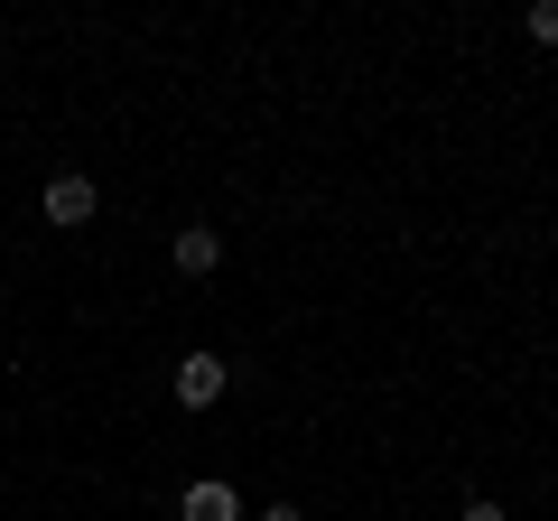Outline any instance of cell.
Returning a JSON list of instances; mask_svg holds the SVG:
<instances>
[{"label":"cell","mask_w":558,"mask_h":521,"mask_svg":"<svg viewBox=\"0 0 558 521\" xmlns=\"http://www.w3.org/2000/svg\"><path fill=\"white\" fill-rule=\"evenodd\" d=\"M38 215H47V223H57V233H84V223H94V215H102V186H94V178H84V168H57V178H47V186H38Z\"/></svg>","instance_id":"cell-1"},{"label":"cell","mask_w":558,"mask_h":521,"mask_svg":"<svg viewBox=\"0 0 558 521\" xmlns=\"http://www.w3.org/2000/svg\"><path fill=\"white\" fill-rule=\"evenodd\" d=\"M168 391H178V410H215L223 391H233V363H223V354H205V344H196V354H178Z\"/></svg>","instance_id":"cell-2"},{"label":"cell","mask_w":558,"mask_h":521,"mask_svg":"<svg viewBox=\"0 0 558 521\" xmlns=\"http://www.w3.org/2000/svg\"><path fill=\"white\" fill-rule=\"evenodd\" d=\"M168 260H178V280H215V270H223V233H215V223H178Z\"/></svg>","instance_id":"cell-3"},{"label":"cell","mask_w":558,"mask_h":521,"mask_svg":"<svg viewBox=\"0 0 558 521\" xmlns=\"http://www.w3.org/2000/svg\"><path fill=\"white\" fill-rule=\"evenodd\" d=\"M178 521H242V494H233L223 475H196V484L178 494Z\"/></svg>","instance_id":"cell-4"},{"label":"cell","mask_w":558,"mask_h":521,"mask_svg":"<svg viewBox=\"0 0 558 521\" xmlns=\"http://www.w3.org/2000/svg\"><path fill=\"white\" fill-rule=\"evenodd\" d=\"M521 28H531L539 47H558V0H531V20H521Z\"/></svg>","instance_id":"cell-5"},{"label":"cell","mask_w":558,"mask_h":521,"mask_svg":"<svg viewBox=\"0 0 558 521\" xmlns=\"http://www.w3.org/2000/svg\"><path fill=\"white\" fill-rule=\"evenodd\" d=\"M457 521H512V512H502L494 494H465V512H457Z\"/></svg>","instance_id":"cell-6"},{"label":"cell","mask_w":558,"mask_h":521,"mask_svg":"<svg viewBox=\"0 0 558 521\" xmlns=\"http://www.w3.org/2000/svg\"><path fill=\"white\" fill-rule=\"evenodd\" d=\"M252 521H307V512H299V502H260Z\"/></svg>","instance_id":"cell-7"}]
</instances>
